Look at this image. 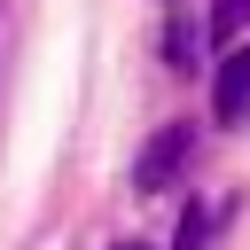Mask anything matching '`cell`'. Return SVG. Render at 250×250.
I'll list each match as a JSON object with an SVG mask.
<instances>
[{"label": "cell", "mask_w": 250, "mask_h": 250, "mask_svg": "<svg viewBox=\"0 0 250 250\" xmlns=\"http://www.w3.org/2000/svg\"><path fill=\"white\" fill-rule=\"evenodd\" d=\"M117 250H148V242H117Z\"/></svg>", "instance_id": "obj_6"}, {"label": "cell", "mask_w": 250, "mask_h": 250, "mask_svg": "<svg viewBox=\"0 0 250 250\" xmlns=\"http://www.w3.org/2000/svg\"><path fill=\"white\" fill-rule=\"evenodd\" d=\"M188 156H195V133H188V125H164V133H148V148L133 156V188H141V195H164V188L188 172Z\"/></svg>", "instance_id": "obj_1"}, {"label": "cell", "mask_w": 250, "mask_h": 250, "mask_svg": "<svg viewBox=\"0 0 250 250\" xmlns=\"http://www.w3.org/2000/svg\"><path fill=\"white\" fill-rule=\"evenodd\" d=\"M242 23H250V0H211V47L219 55L242 39Z\"/></svg>", "instance_id": "obj_3"}, {"label": "cell", "mask_w": 250, "mask_h": 250, "mask_svg": "<svg viewBox=\"0 0 250 250\" xmlns=\"http://www.w3.org/2000/svg\"><path fill=\"white\" fill-rule=\"evenodd\" d=\"M211 117H219L227 133H242V125H250V39H234V47L219 55V78H211Z\"/></svg>", "instance_id": "obj_2"}, {"label": "cell", "mask_w": 250, "mask_h": 250, "mask_svg": "<svg viewBox=\"0 0 250 250\" xmlns=\"http://www.w3.org/2000/svg\"><path fill=\"white\" fill-rule=\"evenodd\" d=\"M164 55H172V70H195V31L172 23V31H164Z\"/></svg>", "instance_id": "obj_5"}, {"label": "cell", "mask_w": 250, "mask_h": 250, "mask_svg": "<svg viewBox=\"0 0 250 250\" xmlns=\"http://www.w3.org/2000/svg\"><path fill=\"white\" fill-rule=\"evenodd\" d=\"M203 234H211V219H203V203H188V211H180V234H172V250H203Z\"/></svg>", "instance_id": "obj_4"}]
</instances>
